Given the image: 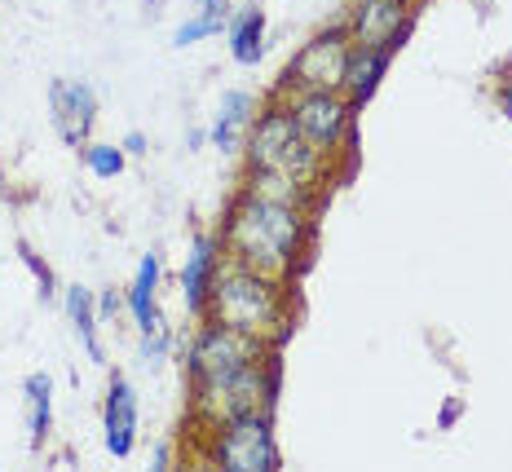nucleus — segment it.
Segmentation results:
<instances>
[{
  "mask_svg": "<svg viewBox=\"0 0 512 472\" xmlns=\"http://www.w3.org/2000/svg\"><path fill=\"white\" fill-rule=\"evenodd\" d=\"M18 261L31 270V278H36V287H40V300H58V278H53V270L45 265V256H40L36 248H31L27 239H18Z\"/></svg>",
  "mask_w": 512,
  "mask_h": 472,
  "instance_id": "nucleus-22",
  "label": "nucleus"
},
{
  "mask_svg": "<svg viewBox=\"0 0 512 472\" xmlns=\"http://www.w3.org/2000/svg\"><path fill=\"white\" fill-rule=\"evenodd\" d=\"M208 318L226 327H239L248 336H261L265 345L283 349L296 327V296L292 283H279L270 274H256L248 265H234L226 256L217 283H212Z\"/></svg>",
  "mask_w": 512,
  "mask_h": 472,
  "instance_id": "nucleus-2",
  "label": "nucleus"
},
{
  "mask_svg": "<svg viewBox=\"0 0 512 472\" xmlns=\"http://www.w3.org/2000/svg\"><path fill=\"white\" fill-rule=\"evenodd\" d=\"M354 45H389L398 53L415 27V0H349L345 18Z\"/></svg>",
  "mask_w": 512,
  "mask_h": 472,
  "instance_id": "nucleus-9",
  "label": "nucleus"
},
{
  "mask_svg": "<svg viewBox=\"0 0 512 472\" xmlns=\"http://www.w3.org/2000/svg\"><path fill=\"white\" fill-rule=\"evenodd\" d=\"M314 217L318 212L309 208L234 190L217 234L234 265H248V270L270 274L279 283H296L301 265L309 261V248H314Z\"/></svg>",
  "mask_w": 512,
  "mask_h": 472,
  "instance_id": "nucleus-1",
  "label": "nucleus"
},
{
  "mask_svg": "<svg viewBox=\"0 0 512 472\" xmlns=\"http://www.w3.org/2000/svg\"><path fill=\"white\" fill-rule=\"evenodd\" d=\"M239 190H248L256 199H274V203H292V208H309L318 212L323 208V190H309L305 181L279 173V168H243L239 177Z\"/></svg>",
  "mask_w": 512,
  "mask_h": 472,
  "instance_id": "nucleus-16",
  "label": "nucleus"
},
{
  "mask_svg": "<svg viewBox=\"0 0 512 472\" xmlns=\"http://www.w3.org/2000/svg\"><path fill=\"white\" fill-rule=\"evenodd\" d=\"M221 265H226V243H221L217 230H204L190 239V252L181 261V305H186V318L199 323L208 318V300H212V283H217Z\"/></svg>",
  "mask_w": 512,
  "mask_h": 472,
  "instance_id": "nucleus-11",
  "label": "nucleus"
},
{
  "mask_svg": "<svg viewBox=\"0 0 512 472\" xmlns=\"http://www.w3.org/2000/svg\"><path fill=\"white\" fill-rule=\"evenodd\" d=\"M62 309H67V323L76 331L80 349L89 353L93 367H106V345H102V318H98V292L71 283L62 287Z\"/></svg>",
  "mask_w": 512,
  "mask_h": 472,
  "instance_id": "nucleus-17",
  "label": "nucleus"
},
{
  "mask_svg": "<svg viewBox=\"0 0 512 472\" xmlns=\"http://www.w3.org/2000/svg\"><path fill=\"white\" fill-rule=\"evenodd\" d=\"M230 14H234V0H195V9L173 27V49H195L204 40L226 36Z\"/></svg>",
  "mask_w": 512,
  "mask_h": 472,
  "instance_id": "nucleus-19",
  "label": "nucleus"
},
{
  "mask_svg": "<svg viewBox=\"0 0 512 472\" xmlns=\"http://www.w3.org/2000/svg\"><path fill=\"white\" fill-rule=\"evenodd\" d=\"M98 318H102V327H106V323H120V318H128L124 287H102V292H98Z\"/></svg>",
  "mask_w": 512,
  "mask_h": 472,
  "instance_id": "nucleus-24",
  "label": "nucleus"
},
{
  "mask_svg": "<svg viewBox=\"0 0 512 472\" xmlns=\"http://www.w3.org/2000/svg\"><path fill=\"white\" fill-rule=\"evenodd\" d=\"M173 353H177L173 331H164V336H137V362H142L146 371H164Z\"/></svg>",
  "mask_w": 512,
  "mask_h": 472,
  "instance_id": "nucleus-23",
  "label": "nucleus"
},
{
  "mask_svg": "<svg viewBox=\"0 0 512 472\" xmlns=\"http://www.w3.org/2000/svg\"><path fill=\"white\" fill-rule=\"evenodd\" d=\"M151 468H173V446L159 442V446L151 450Z\"/></svg>",
  "mask_w": 512,
  "mask_h": 472,
  "instance_id": "nucleus-28",
  "label": "nucleus"
},
{
  "mask_svg": "<svg viewBox=\"0 0 512 472\" xmlns=\"http://www.w3.org/2000/svg\"><path fill=\"white\" fill-rule=\"evenodd\" d=\"M98 89L89 80L76 75H58L49 80V124L62 137V146L80 150L84 142H93V128H98Z\"/></svg>",
  "mask_w": 512,
  "mask_h": 472,
  "instance_id": "nucleus-8",
  "label": "nucleus"
},
{
  "mask_svg": "<svg viewBox=\"0 0 512 472\" xmlns=\"http://www.w3.org/2000/svg\"><path fill=\"white\" fill-rule=\"evenodd\" d=\"M279 389H283V362L279 349L265 353L252 367L221 375V380H204V384H186V424L190 428H212L234 415H252L279 411Z\"/></svg>",
  "mask_w": 512,
  "mask_h": 472,
  "instance_id": "nucleus-3",
  "label": "nucleus"
},
{
  "mask_svg": "<svg viewBox=\"0 0 512 472\" xmlns=\"http://www.w3.org/2000/svg\"><path fill=\"white\" fill-rule=\"evenodd\" d=\"M199 146H208V128H190L186 133V150H199Z\"/></svg>",
  "mask_w": 512,
  "mask_h": 472,
  "instance_id": "nucleus-29",
  "label": "nucleus"
},
{
  "mask_svg": "<svg viewBox=\"0 0 512 472\" xmlns=\"http://www.w3.org/2000/svg\"><path fill=\"white\" fill-rule=\"evenodd\" d=\"M195 433V459L208 468H226V472H279L283 468V450L274 437V415L252 411V415H234L212 428H190Z\"/></svg>",
  "mask_w": 512,
  "mask_h": 472,
  "instance_id": "nucleus-4",
  "label": "nucleus"
},
{
  "mask_svg": "<svg viewBox=\"0 0 512 472\" xmlns=\"http://www.w3.org/2000/svg\"><path fill=\"white\" fill-rule=\"evenodd\" d=\"M265 31H270V18H265V9L256 0L234 5L230 23H226V49L239 67H256L265 58Z\"/></svg>",
  "mask_w": 512,
  "mask_h": 472,
  "instance_id": "nucleus-18",
  "label": "nucleus"
},
{
  "mask_svg": "<svg viewBox=\"0 0 512 472\" xmlns=\"http://www.w3.org/2000/svg\"><path fill=\"white\" fill-rule=\"evenodd\" d=\"M265 353H274V345H265L261 336H248V331L226 327L217 318H199L190 327L186 349H181V367H186V384H204L252 367Z\"/></svg>",
  "mask_w": 512,
  "mask_h": 472,
  "instance_id": "nucleus-5",
  "label": "nucleus"
},
{
  "mask_svg": "<svg viewBox=\"0 0 512 472\" xmlns=\"http://www.w3.org/2000/svg\"><path fill=\"white\" fill-rule=\"evenodd\" d=\"M159 283H164V256H159V248H151L137 261L133 283L124 287L128 323L137 327V336H164V331H173L164 318V305H159Z\"/></svg>",
  "mask_w": 512,
  "mask_h": 472,
  "instance_id": "nucleus-13",
  "label": "nucleus"
},
{
  "mask_svg": "<svg viewBox=\"0 0 512 472\" xmlns=\"http://www.w3.org/2000/svg\"><path fill=\"white\" fill-rule=\"evenodd\" d=\"M460 415H464V398H446V406L437 411V433H451L460 424Z\"/></svg>",
  "mask_w": 512,
  "mask_h": 472,
  "instance_id": "nucleus-26",
  "label": "nucleus"
},
{
  "mask_svg": "<svg viewBox=\"0 0 512 472\" xmlns=\"http://www.w3.org/2000/svg\"><path fill=\"white\" fill-rule=\"evenodd\" d=\"M301 142V128H296L292 111L283 98H265L256 120L248 128V142H243V168H283L287 150Z\"/></svg>",
  "mask_w": 512,
  "mask_h": 472,
  "instance_id": "nucleus-10",
  "label": "nucleus"
},
{
  "mask_svg": "<svg viewBox=\"0 0 512 472\" xmlns=\"http://www.w3.org/2000/svg\"><path fill=\"white\" fill-rule=\"evenodd\" d=\"M137 433H142V398H137L128 375H111L102 398V446L111 459H133Z\"/></svg>",
  "mask_w": 512,
  "mask_h": 472,
  "instance_id": "nucleus-12",
  "label": "nucleus"
},
{
  "mask_svg": "<svg viewBox=\"0 0 512 472\" xmlns=\"http://www.w3.org/2000/svg\"><path fill=\"white\" fill-rule=\"evenodd\" d=\"M261 111V98L248 89H226L217 102V115L208 124V146L221 150V155H239L243 142H248V128Z\"/></svg>",
  "mask_w": 512,
  "mask_h": 472,
  "instance_id": "nucleus-14",
  "label": "nucleus"
},
{
  "mask_svg": "<svg viewBox=\"0 0 512 472\" xmlns=\"http://www.w3.org/2000/svg\"><path fill=\"white\" fill-rule=\"evenodd\" d=\"M120 146H124V155H128V159H142V155H151V137H146L142 128H128V133L120 137Z\"/></svg>",
  "mask_w": 512,
  "mask_h": 472,
  "instance_id": "nucleus-25",
  "label": "nucleus"
},
{
  "mask_svg": "<svg viewBox=\"0 0 512 472\" xmlns=\"http://www.w3.org/2000/svg\"><path fill=\"white\" fill-rule=\"evenodd\" d=\"M159 9H164V0H146V14L159 18Z\"/></svg>",
  "mask_w": 512,
  "mask_h": 472,
  "instance_id": "nucleus-30",
  "label": "nucleus"
},
{
  "mask_svg": "<svg viewBox=\"0 0 512 472\" xmlns=\"http://www.w3.org/2000/svg\"><path fill=\"white\" fill-rule=\"evenodd\" d=\"M287 111H292L301 137L314 150H323L327 159L349 155L358 133V106L345 98L340 89H318V93H296V98H283Z\"/></svg>",
  "mask_w": 512,
  "mask_h": 472,
  "instance_id": "nucleus-7",
  "label": "nucleus"
},
{
  "mask_svg": "<svg viewBox=\"0 0 512 472\" xmlns=\"http://www.w3.org/2000/svg\"><path fill=\"white\" fill-rule=\"evenodd\" d=\"M80 164H84V173L89 177L115 181L128 168V155H124L120 142H84L80 146Z\"/></svg>",
  "mask_w": 512,
  "mask_h": 472,
  "instance_id": "nucleus-21",
  "label": "nucleus"
},
{
  "mask_svg": "<svg viewBox=\"0 0 512 472\" xmlns=\"http://www.w3.org/2000/svg\"><path fill=\"white\" fill-rule=\"evenodd\" d=\"M393 58H398V53L389 45H354L349 49V67H345V80H340V93L362 111V106L376 98V89L384 75H389Z\"/></svg>",
  "mask_w": 512,
  "mask_h": 472,
  "instance_id": "nucleus-15",
  "label": "nucleus"
},
{
  "mask_svg": "<svg viewBox=\"0 0 512 472\" xmlns=\"http://www.w3.org/2000/svg\"><path fill=\"white\" fill-rule=\"evenodd\" d=\"M349 49H354V36H349L345 23L318 27L314 36L287 58V67L279 71V84H274L270 98H296V93L340 89L345 67H349Z\"/></svg>",
  "mask_w": 512,
  "mask_h": 472,
  "instance_id": "nucleus-6",
  "label": "nucleus"
},
{
  "mask_svg": "<svg viewBox=\"0 0 512 472\" xmlns=\"http://www.w3.org/2000/svg\"><path fill=\"white\" fill-rule=\"evenodd\" d=\"M23 415H27V446L45 450L53 437V380L45 371H31L23 380Z\"/></svg>",
  "mask_w": 512,
  "mask_h": 472,
  "instance_id": "nucleus-20",
  "label": "nucleus"
},
{
  "mask_svg": "<svg viewBox=\"0 0 512 472\" xmlns=\"http://www.w3.org/2000/svg\"><path fill=\"white\" fill-rule=\"evenodd\" d=\"M495 106L504 111V120H512V75H508V80H499V84H495Z\"/></svg>",
  "mask_w": 512,
  "mask_h": 472,
  "instance_id": "nucleus-27",
  "label": "nucleus"
}]
</instances>
